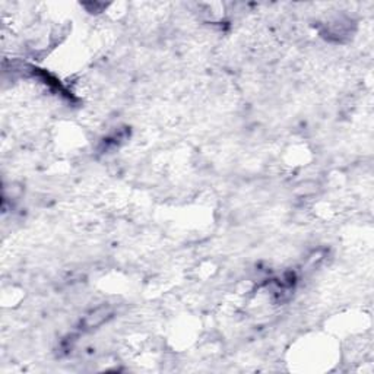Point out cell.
<instances>
[{"label": "cell", "instance_id": "6da1fadb", "mask_svg": "<svg viewBox=\"0 0 374 374\" xmlns=\"http://www.w3.org/2000/svg\"><path fill=\"white\" fill-rule=\"evenodd\" d=\"M110 308L109 307H99L97 310H94L87 319V323H88L89 328H94V326H99L102 322L110 317Z\"/></svg>", "mask_w": 374, "mask_h": 374}]
</instances>
